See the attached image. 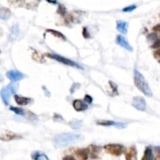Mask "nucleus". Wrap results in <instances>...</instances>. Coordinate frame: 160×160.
<instances>
[{
    "label": "nucleus",
    "instance_id": "nucleus-1",
    "mask_svg": "<svg viewBox=\"0 0 160 160\" xmlns=\"http://www.w3.org/2000/svg\"><path fill=\"white\" fill-rule=\"evenodd\" d=\"M83 138V136L80 134L65 133L56 136L52 140V143L56 148H64L82 141Z\"/></svg>",
    "mask_w": 160,
    "mask_h": 160
},
{
    "label": "nucleus",
    "instance_id": "nucleus-2",
    "mask_svg": "<svg viewBox=\"0 0 160 160\" xmlns=\"http://www.w3.org/2000/svg\"><path fill=\"white\" fill-rule=\"evenodd\" d=\"M134 80L136 87H138L141 92L144 93L148 97H151L152 95V92L148 82L143 77V75L137 70H134Z\"/></svg>",
    "mask_w": 160,
    "mask_h": 160
},
{
    "label": "nucleus",
    "instance_id": "nucleus-3",
    "mask_svg": "<svg viewBox=\"0 0 160 160\" xmlns=\"http://www.w3.org/2000/svg\"><path fill=\"white\" fill-rule=\"evenodd\" d=\"M18 86L16 84L12 83L4 87L1 91V98L6 106H8L10 101V98L13 95H14L17 91Z\"/></svg>",
    "mask_w": 160,
    "mask_h": 160
},
{
    "label": "nucleus",
    "instance_id": "nucleus-4",
    "mask_svg": "<svg viewBox=\"0 0 160 160\" xmlns=\"http://www.w3.org/2000/svg\"><path fill=\"white\" fill-rule=\"evenodd\" d=\"M104 148L106 152L115 156H119L125 151V148L121 144H108L105 145Z\"/></svg>",
    "mask_w": 160,
    "mask_h": 160
},
{
    "label": "nucleus",
    "instance_id": "nucleus-5",
    "mask_svg": "<svg viewBox=\"0 0 160 160\" xmlns=\"http://www.w3.org/2000/svg\"><path fill=\"white\" fill-rule=\"evenodd\" d=\"M48 57L52 58V59H55V60L58 61L59 63H63L65 65H67V66H72V67H76L78 68V69H83L82 66L80 65H79L78 63H77L76 62H73V60H70L69 59H66V58L63 57V56H59L57 54H46Z\"/></svg>",
    "mask_w": 160,
    "mask_h": 160
},
{
    "label": "nucleus",
    "instance_id": "nucleus-6",
    "mask_svg": "<svg viewBox=\"0 0 160 160\" xmlns=\"http://www.w3.org/2000/svg\"><path fill=\"white\" fill-rule=\"evenodd\" d=\"M132 106L138 110L144 111L146 110L147 104L144 99H143L142 97H140V96H136L132 100Z\"/></svg>",
    "mask_w": 160,
    "mask_h": 160
},
{
    "label": "nucleus",
    "instance_id": "nucleus-7",
    "mask_svg": "<svg viewBox=\"0 0 160 160\" xmlns=\"http://www.w3.org/2000/svg\"><path fill=\"white\" fill-rule=\"evenodd\" d=\"M6 77L13 82L18 81V80H20L22 79H24L25 77L24 74L21 72L18 71L16 70H9L6 73Z\"/></svg>",
    "mask_w": 160,
    "mask_h": 160
},
{
    "label": "nucleus",
    "instance_id": "nucleus-8",
    "mask_svg": "<svg viewBox=\"0 0 160 160\" xmlns=\"http://www.w3.org/2000/svg\"><path fill=\"white\" fill-rule=\"evenodd\" d=\"M98 125H102V126H113L116 127L117 128H125L127 127V124L124 123H117V122L112 121V120H99L97 121Z\"/></svg>",
    "mask_w": 160,
    "mask_h": 160
},
{
    "label": "nucleus",
    "instance_id": "nucleus-9",
    "mask_svg": "<svg viewBox=\"0 0 160 160\" xmlns=\"http://www.w3.org/2000/svg\"><path fill=\"white\" fill-rule=\"evenodd\" d=\"M0 138H1L2 141H11V140L22 138V136L19 135V134H15V133L10 132V131H6V132H4L1 134Z\"/></svg>",
    "mask_w": 160,
    "mask_h": 160
},
{
    "label": "nucleus",
    "instance_id": "nucleus-10",
    "mask_svg": "<svg viewBox=\"0 0 160 160\" xmlns=\"http://www.w3.org/2000/svg\"><path fill=\"white\" fill-rule=\"evenodd\" d=\"M73 109L77 112L85 111V110H87V108H88L87 104H86L85 102L81 101V100L80 99L74 100L73 102Z\"/></svg>",
    "mask_w": 160,
    "mask_h": 160
},
{
    "label": "nucleus",
    "instance_id": "nucleus-11",
    "mask_svg": "<svg viewBox=\"0 0 160 160\" xmlns=\"http://www.w3.org/2000/svg\"><path fill=\"white\" fill-rule=\"evenodd\" d=\"M117 42L118 45H120V46H122V47L124 48L125 49L130 51V52H132L133 48L131 47V45H130V44L128 43V42H127V41L126 40L123 36H121V35H118L117 38Z\"/></svg>",
    "mask_w": 160,
    "mask_h": 160
},
{
    "label": "nucleus",
    "instance_id": "nucleus-12",
    "mask_svg": "<svg viewBox=\"0 0 160 160\" xmlns=\"http://www.w3.org/2000/svg\"><path fill=\"white\" fill-rule=\"evenodd\" d=\"M137 154H138V151L135 147H131L125 154L126 160H137Z\"/></svg>",
    "mask_w": 160,
    "mask_h": 160
},
{
    "label": "nucleus",
    "instance_id": "nucleus-13",
    "mask_svg": "<svg viewBox=\"0 0 160 160\" xmlns=\"http://www.w3.org/2000/svg\"><path fill=\"white\" fill-rule=\"evenodd\" d=\"M117 28L119 32L122 34H126L127 33V28H128V24L125 21H117Z\"/></svg>",
    "mask_w": 160,
    "mask_h": 160
},
{
    "label": "nucleus",
    "instance_id": "nucleus-14",
    "mask_svg": "<svg viewBox=\"0 0 160 160\" xmlns=\"http://www.w3.org/2000/svg\"><path fill=\"white\" fill-rule=\"evenodd\" d=\"M75 154L80 160H87L88 158V149L87 148H80L75 151Z\"/></svg>",
    "mask_w": 160,
    "mask_h": 160
},
{
    "label": "nucleus",
    "instance_id": "nucleus-15",
    "mask_svg": "<svg viewBox=\"0 0 160 160\" xmlns=\"http://www.w3.org/2000/svg\"><path fill=\"white\" fill-rule=\"evenodd\" d=\"M14 99L19 106H26L31 102V99L29 98L22 97L19 95H14Z\"/></svg>",
    "mask_w": 160,
    "mask_h": 160
},
{
    "label": "nucleus",
    "instance_id": "nucleus-16",
    "mask_svg": "<svg viewBox=\"0 0 160 160\" xmlns=\"http://www.w3.org/2000/svg\"><path fill=\"white\" fill-rule=\"evenodd\" d=\"M19 27L17 24H14L12 27V29H11L10 35H9V40L10 41H14L15 39L17 38L18 35H19Z\"/></svg>",
    "mask_w": 160,
    "mask_h": 160
},
{
    "label": "nucleus",
    "instance_id": "nucleus-17",
    "mask_svg": "<svg viewBox=\"0 0 160 160\" xmlns=\"http://www.w3.org/2000/svg\"><path fill=\"white\" fill-rule=\"evenodd\" d=\"M11 16L10 10L7 8H1L0 9V17L2 20H8Z\"/></svg>",
    "mask_w": 160,
    "mask_h": 160
},
{
    "label": "nucleus",
    "instance_id": "nucleus-18",
    "mask_svg": "<svg viewBox=\"0 0 160 160\" xmlns=\"http://www.w3.org/2000/svg\"><path fill=\"white\" fill-rule=\"evenodd\" d=\"M141 160H153V154L150 148H146Z\"/></svg>",
    "mask_w": 160,
    "mask_h": 160
},
{
    "label": "nucleus",
    "instance_id": "nucleus-19",
    "mask_svg": "<svg viewBox=\"0 0 160 160\" xmlns=\"http://www.w3.org/2000/svg\"><path fill=\"white\" fill-rule=\"evenodd\" d=\"M32 158L34 160H49L45 154L41 153L40 151H36L32 155Z\"/></svg>",
    "mask_w": 160,
    "mask_h": 160
},
{
    "label": "nucleus",
    "instance_id": "nucleus-20",
    "mask_svg": "<svg viewBox=\"0 0 160 160\" xmlns=\"http://www.w3.org/2000/svg\"><path fill=\"white\" fill-rule=\"evenodd\" d=\"M91 158H97L98 155H99V153L100 151V148L99 147L96 146V145H91Z\"/></svg>",
    "mask_w": 160,
    "mask_h": 160
},
{
    "label": "nucleus",
    "instance_id": "nucleus-21",
    "mask_svg": "<svg viewBox=\"0 0 160 160\" xmlns=\"http://www.w3.org/2000/svg\"><path fill=\"white\" fill-rule=\"evenodd\" d=\"M46 32L51 33L52 35H54L55 37H57V38H59V39L66 41V37H65L64 35H63L62 33L57 32V31H55V30H52V29H48V30H46Z\"/></svg>",
    "mask_w": 160,
    "mask_h": 160
},
{
    "label": "nucleus",
    "instance_id": "nucleus-22",
    "mask_svg": "<svg viewBox=\"0 0 160 160\" xmlns=\"http://www.w3.org/2000/svg\"><path fill=\"white\" fill-rule=\"evenodd\" d=\"M70 125L73 130H77V129L80 128V126H81V121L78 120H73V121H71L70 123Z\"/></svg>",
    "mask_w": 160,
    "mask_h": 160
},
{
    "label": "nucleus",
    "instance_id": "nucleus-23",
    "mask_svg": "<svg viewBox=\"0 0 160 160\" xmlns=\"http://www.w3.org/2000/svg\"><path fill=\"white\" fill-rule=\"evenodd\" d=\"M9 110H10L11 111L14 112L16 114H18V115H21V116L24 115V110H21V109L17 108V107H12V106H11L10 108H9Z\"/></svg>",
    "mask_w": 160,
    "mask_h": 160
},
{
    "label": "nucleus",
    "instance_id": "nucleus-24",
    "mask_svg": "<svg viewBox=\"0 0 160 160\" xmlns=\"http://www.w3.org/2000/svg\"><path fill=\"white\" fill-rule=\"evenodd\" d=\"M158 39H159V38L158 37V35H157L156 34H155V33L150 34V35L148 36V40H149L150 42H153V43H154V42H156V41L158 40Z\"/></svg>",
    "mask_w": 160,
    "mask_h": 160
},
{
    "label": "nucleus",
    "instance_id": "nucleus-25",
    "mask_svg": "<svg viewBox=\"0 0 160 160\" xmlns=\"http://www.w3.org/2000/svg\"><path fill=\"white\" fill-rule=\"evenodd\" d=\"M136 8H137L136 5H131V6H129L124 8V9H123V11H124V12H126V13L131 12V11L134 10Z\"/></svg>",
    "mask_w": 160,
    "mask_h": 160
},
{
    "label": "nucleus",
    "instance_id": "nucleus-26",
    "mask_svg": "<svg viewBox=\"0 0 160 160\" xmlns=\"http://www.w3.org/2000/svg\"><path fill=\"white\" fill-rule=\"evenodd\" d=\"M57 12L59 13V14H61V15H64V14L66 13V9H65V7L63 6L59 5Z\"/></svg>",
    "mask_w": 160,
    "mask_h": 160
},
{
    "label": "nucleus",
    "instance_id": "nucleus-27",
    "mask_svg": "<svg viewBox=\"0 0 160 160\" xmlns=\"http://www.w3.org/2000/svg\"><path fill=\"white\" fill-rule=\"evenodd\" d=\"M151 47L152 48V49H158V48H160V38L158 39V40L156 41V42H154L153 45H151Z\"/></svg>",
    "mask_w": 160,
    "mask_h": 160
},
{
    "label": "nucleus",
    "instance_id": "nucleus-28",
    "mask_svg": "<svg viewBox=\"0 0 160 160\" xmlns=\"http://www.w3.org/2000/svg\"><path fill=\"white\" fill-rule=\"evenodd\" d=\"M155 149L157 153L155 160H160V147H155Z\"/></svg>",
    "mask_w": 160,
    "mask_h": 160
},
{
    "label": "nucleus",
    "instance_id": "nucleus-29",
    "mask_svg": "<svg viewBox=\"0 0 160 160\" xmlns=\"http://www.w3.org/2000/svg\"><path fill=\"white\" fill-rule=\"evenodd\" d=\"M84 102H87V104H90V103L92 102V98L91 97L90 95H85V97H84Z\"/></svg>",
    "mask_w": 160,
    "mask_h": 160
},
{
    "label": "nucleus",
    "instance_id": "nucleus-30",
    "mask_svg": "<svg viewBox=\"0 0 160 160\" xmlns=\"http://www.w3.org/2000/svg\"><path fill=\"white\" fill-rule=\"evenodd\" d=\"M83 35H84V37L85 38V39H87V38H89V37H90V35H88V32H87V28H84V29H83Z\"/></svg>",
    "mask_w": 160,
    "mask_h": 160
},
{
    "label": "nucleus",
    "instance_id": "nucleus-31",
    "mask_svg": "<svg viewBox=\"0 0 160 160\" xmlns=\"http://www.w3.org/2000/svg\"><path fill=\"white\" fill-rule=\"evenodd\" d=\"M154 56H155V58L160 57V49H156V51H155V52H154Z\"/></svg>",
    "mask_w": 160,
    "mask_h": 160
},
{
    "label": "nucleus",
    "instance_id": "nucleus-32",
    "mask_svg": "<svg viewBox=\"0 0 160 160\" xmlns=\"http://www.w3.org/2000/svg\"><path fill=\"white\" fill-rule=\"evenodd\" d=\"M152 30H153L154 32H160V24H158V25H156V26L154 27V28H152Z\"/></svg>",
    "mask_w": 160,
    "mask_h": 160
},
{
    "label": "nucleus",
    "instance_id": "nucleus-33",
    "mask_svg": "<svg viewBox=\"0 0 160 160\" xmlns=\"http://www.w3.org/2000/svg\"><path fill=\"white\" fill-rule=\"evenodd\" d=\"M63 160H75V158L74 157L71 156V155H67V156L63 158Z\"/></svg>",
    "mask_w": 160,
    "mask_h": 160
},
{
    "label": "nucleus",
    "instance_id": "nucleus-34",
    "mask_svg": "<svg viewBox=\"0 0 160 160\" xmlns=\"http://www.w3.org/2000/svg\"><path fill=\"white\" fill-rule=\"evenodd\" d=\"M48 2L52 4H56L57 3V0H46Z\"/></svg>",
    "mask_w": 160,
    "mask_h": 160
},
{
    "label": "nucleus",
    "instance_id": "nucleus-35",
    "mask_svg": "<svg viewBox=\"0 0 160 160\" xmlns=\"http://www.w3.org/2000/svg\"><path fill=\"white\" fill-rule=\"evenodd\" d=\"M159 62H160V61H159Z\"/></svg>",
    "mask_w": 160,
    "mask_h": 160
}]
</instances>
